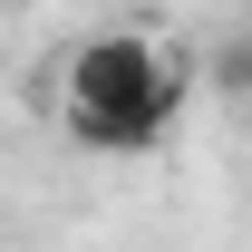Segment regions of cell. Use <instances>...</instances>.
<instances>
[{
    "instance_id": "obj_1",
    "label": "cell",
    "mask_w": 252,
    "mask_h": 252,
    "mask_svg": "<svg viewBox=\"0 0 252 252\" xmlns=\"http://www.w3.org/2000/svg\"><path fill=\"white\" fill-rule=\"evenodd\" d=\"M185 97H194V68L175 59L156 30L78 39L68 68H59V117L97 156H146V146H165L175 117H185Z\"/></svg>"
},
{
    "instance_id": "obj_2",
    "label": "cell",
    "mask_w": 252,
    "mask_h": 252,
    "mask_svg": "<svg viewBox=\"0 0 252 252\" xmlns=\"http://www.w3.org/2000/svg\"><path fill=\"white\" fill-rule=\"evenodd\" d=\"M204 78H214L223 97H252V30H233V39H223V49H214V68H204Z\"/></svg>"
},
{
    "instance_id": "obj_3",
    "label": "cell",
    "mask_w": 252,
    "mask_h": 252,
    "mask_svg": "<svg viewBox=\"0 0 252 252\" xmlns=\"http://www.w3.org/2000/svg\"><path fill=\"white\" fill-rule=\"evenodd\" d=\"M0 10H10V0H0Z\"/></svg>"
}]
</instances>
